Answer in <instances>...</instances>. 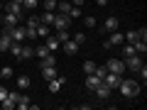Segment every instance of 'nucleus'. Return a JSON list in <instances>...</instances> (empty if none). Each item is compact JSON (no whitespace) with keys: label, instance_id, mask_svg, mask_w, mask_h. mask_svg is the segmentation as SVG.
<instances>
[{"label":"nucleus","instance_id":"2","mask_svg":"<svg viewBox=\"0 0 147 110\" xmlns=\"http://www.w3.org/2000/svg\"><path fill=\"white\" fill-rule=\"evenodd\" d=\"M20 20H22V17L15 15V12H3V15H0V22H5V30L7 32H10L15 25H20Z\"/></svg>","mask_w":147,"mask_h":110},{"label":"nucleus","instance_id":"16","mask_svg":"<svg viewBox=\"0 0 147 110\" xmlns=\"http://www.w3.org/2000/svg\"><path fill=\"white\" fill-rule=\"evenodd\" d=\"M44 44L49 47V52H57V49L61 47V42H59L57 37H52V34H49V37H44Z\"/></svg>","mask_w":147,"mask_h":110},{"label":"nucleus","instance_id":"4","mask_svg":"<svg viewBox=\"0 0 147 110\" xmlns=\"http://www.w3.org/2000/svg\"><path fill=\"white\" fill-rule=\"evenodd\" d=\"M123 39H125V37H123V32H118V30H115V32H110V37L103 42V47H105V49L118 47V44H123Z\"/></svg>","mask_w":147,"mask_h":110},{"label":"nucleus","instance_id":"1","mask_svg":"<svg viewBox=\"0 0 147 110\" xmlns=\"http://www.w3.org/2000/svg\"><path fill=\"white\" fill-rule=\"evenodd\" d=\"M118 91H120V95H125V98H135V95L140 93V83H137V81H120V83H118Z\"/></svg>","mask_w":147,"mask_h":110},{"label":"nucleus","instance_id":"31","mask_svg":"<svg viewBox=\"0 0 147 110\" xmlns=\"http://www.w3.org/2000/svg\"><path fill=\"white\" fill-rule=\"evenodd\" d=\"M37 25H39V17H27V20H25V27H32V30H37Z\"/></svg>","mask_w":147,"mask_h":110},{"label":"nucleus","instance_id":"39","mask_svg":"<svg viewBox=\"0 0 147 110\" xmlns=\"http://www.w3.org/2000/svg\"><path fill=\"white\" fill-rule=\"evenodd\" d=\"M69 3H71V5H79V7L84 5V0H69Z\"/></svg>","mask_w":147,"mask_h":110},{"label":"nucleus","instance_id":"18","mask_svg":"<svg viewBox=\"0 0 147 110\" xmlns=\"http://www.w3.org/2000/svg\"><path fill=\"white\" fill-rule=\"evenodd\" d=\"M49 54H52V52H49V47H47V44H37V47H34V56L44 59V56H49Z\"/></svg>","mask_w":147,"mask_h":110},{"label":"nucleus","instance_id":"3","mask_svg":"<svg viewBox=\"0 0 147 110\" xmlns=\"http://www.w3.org/2000/svg\"><path fill=\"white\" fill-rule=\"evenodd\" d=\"M52 25L57 27V30H69V27H71V17H69V15H61V12H57Z\"/></svg>","mask_w":147,"mask_h":110},{"label":"nucleus","instance_id":"12","mask_svg":"<svg viewBox=\"0 0 147 110\" xmlns=\"http://www.w3.org/2000/svg\"><path fill=\"white\" fill-rule=\"evenodd\" d=\"M10 34H12V42H25V25H15Z\"/></svg>","mask_w":147,"mask_h":110},{"label":"nucleus","instance_id":"14","mask_svg":"<svg viewBox=\"0 0 147 110\" xmlns=\"http://www.w3.org/2000/svg\"><path fill=\"white\" fill-rule=\"evenodd\" d=\"M118 25H120V20H118L115 15H110L108 20L103 22V30H105V32H115V30H118Z\"/></svg>","mask_w":147,"mask_h":110},{"label":"nucleus","instance_id":"17","mask_svg":"<svg viewBox=\"0 0 147 110\" xmlns=\"http://www.w3.org/2000/svg\"><path fill=\"white\" fill-rule=\"evenodd\" d=\"M57 76V66H42V78L44 81H52Z\"/></svg>","mask_w":147,"mask_h":110},{"label":"nucleus","instance_id":"9","mask_svg":"<svg viewBox=\"0 0 147 110\" xmlns=\"http://www.w3.org/2000/svg\"><path fill=\"white\" fill-rule=\"evenodd\" d=\"M47 83H49V91H52V93H59V91H61V86L66 83V78H64V76H59V73H57V76H54L52 81H47Z\"/></svg>","mask_w":147,"mask_h":110},{"label":"nucleus","instance_id":"7","mask_svg":"<svg viewBox=\"0 0 147 110\" xmlns=\"http://www.w3.org/2000/svg\"><path fill=\"white\" fill-rule=\"evenodd\" d=\"M100 83H103V81H100L98 76H96V73H86V76H84V86H86L88 91H96Z\"/></svg>","mask_w":147,"mask_h":110},{"label":"nucleus","instance_id":"25","mask_svg":"<svg viewBox=\"0 0 147 110\" xmlns=\"http://www.w3.org/2000/svg\"><path fill=\"white\" fill-rule=\"evenodd\" d=\"M42 66H57V56H54V52L49 54V56L42 59Z\"/></svg>","mask_w":147,"mask_h":110},{"label":"nucleus","instance_id":"32","mask_svg":"<svg viewBox=\"0 0 147 110\" xmlns=\"http://www.w3.org/2000/svg\"><path fill=\"white\" fill-rule=\"evenodd\" d=\"M96 66H98V64H93V61H84V71H86V73H93Z\"/></svg>","mask_w":147,"mask_h":110},{"label":"nucleus","instance_id":"44","mask_svg":"<svg viewBox=\"0 0 147 110\" xmlns=\"http://www.w3.org/2000/svg\"><path fill=\"white\" fill-rule=\"evenodd\" d=\"M39 3H42V0H39Z\"/></svg>","mask_w":147,"mask_h":110},{"label":"nucleus","instance_id":"10","mask_svg":"<svg viewBox=\"0 0 147 110\" xmlns=\"http://www.w3.org/2000/svg\"><path fill=\"white\" fill-rule=\"evenodd\" d=\"M61 49H64V54L74 56V54L79 52V42H74V39H66V42H61Z\"/></svg>","mask_w":147,"mask_h":110},{"label":"nucleus","instance_id":"19","mask_svg":"<svg viewBox=\"0 0 147 110\" xmlns=\"http://www.w3.org/2000/svg\"><path fill=\"white\" fill-rule=\"evenodd\" d=\"M30 103H32V100L30 98H27V95H17V108H20V110H27V108H30Z\"/></svg>","mask_w":147,"mask_h":110},{"label":"nucleus","instance_id":"5","mask_svg":"<svg viewBox=\"0 0 147 110\" xmlns=\"http://www.w3.org/2000/svg\"><path fill=\"white\" fill-rule=\"evenodd\" d=\"M123 81V76H118V73H113V71H105V76H103V83L108 86L110 91L113 88H118V83Z\"/></svg>","mask_w":147,"mask_h":110},{"label":"nucleus","instance_id":"26","mask_svg":"<svg viewBox=\"0 0 147 110\" xmlns=\"http://www.w3.org/2000/svg\"><path fill=\"white\" fill-rule=\"evenodd\" d=\"M59 39V42H66V39H71V37H69V30H57V34H54Z\"/></svg>","mask_w":147,"mask_h":110},{"label":"nucleus","instance_id":"8","mask_svg":"<svg viewBox=\"0 0 147 110\" xmlns=\"http://www.w3.org/2000/svg\"><path fill=\"white\" fill-rule=\"evenodd\" d=\"M140 66H142V56H140V54H132V56H125V68H130V71H137Z\"/></svg>","mask_w":147,"mask_h":110},{"label":"nucleus","instance_id":"28","mask_svg":"<svg viewBox=\"0 0 147 110\" xmlns=\"http://www.w3.org/2000/svg\"><path fill=\"white\" fill-rule=\"evenodd\" d=\"M0 105H3V108H5V110H12V108H17V103H15V100L10 98V95H7V98L3 100V103H0Z\"/></svg>","mask_w":147,"mask_h":110},{"label":"nucleus","instance_id":"22","mask_svg":"<svg viewBox=\"0 0 147 110\" xmlns=\"http://www.w3.org/2000/svg\"><path fill=\"white\" fill-rule=\"evenodd\" d=\"M54 15H57V12H47V10H44V15L39 17V22H42V25H52V22H54Z\"/></svg>","mask_w":147,"mask_h":110},{"label":"nucleus","instance_id":"38","mask_svg":"<svg viewBox=\"0 0 147 110\" xmlns=\"http://www.w3.org/2000/svg\"><path fill=\"white\" fill-rule=\"evenodd\" d=\"M74 42H79V44H84V42H86V37H84V34H76V37H74Z\"/></svg>","mask_w":147,"mask_h":110},{"label":"nucleus","instance_id":"36","mask_svg":"<svg viewBox=\"0 0 147 110\" xmlns=\"http://www.w3.org/2000/svg\"><path fill=\"white\" fill-rule=\"evenodd\" d=\"M84 25H86V27H96L98 22H96V17H91V15H88V17L84 20Z\"/></svg>","mask_w":147,"mask_h":110},{"label":"nucleus","instance_id":"33","mask_svg":"<svg viewBox=\"0 0 147 110\" xmlns=\"http://www.w3.org/2000/svg\"><path fill=\"white\" fill-rule=\"evenodd\" d=\"M132 54H137L135 47H132V44H125V49H123V56H132Z\"/></svg>","mask_w":147,"mask_h":110},{"label":"nucleus","instance_id":"43","mask_svg":"<svg viewBox=\"0 0 147 110\" xmlns=\"http://www.w3.org/2000/svg\"><path fill=\"white\" fill-rule=\"evenodd\" d=\"M0 81H3V76H0Z\"/></svg>","mask_w":147,"mask_h":110},{"label":"nucleus","instance_id":"42","mask_svg":"<svg viewBox=\"0 0 147 110\" xmlns=\"http://www.w3.org/2000/svg\"><path fill=\"white\" fill-rule=\"evenodd\" d=\"M15 3H22V0H15Z\"/></svg>","mask_w":147,"mask_h":110},{"label":"nucleus","instance_id":"34","mask_svg":"<svg viewBox=\"0 0 147 110\" xmlns=\"http://www.w3.org/2000/svg\"><path fill=\"white\" fill-rule=\"evenodd\" d=\"M105 71H108V68H105V64H103V66H96V71H93V73H96V76H98L100 81H103V76H105Z\"/></svg>","mask_w":147,"mask_h":110},{"label":"nucleus","instance_id":"41","mask_svg":"<svg viewBox=\"0 0 147 110\" xmlns=\"http://www.w3.org/2000/svg\"><path fill=\"white\" fill-rule=\"evenodd\" d=\"M0 15H3V3H0Z\"/></svg>","mask_w":147,"mask_h":110},{"label":"nucleus","instance_id":"6","mask_svg":"<svg viewBox=\"0 0 147 110\" xmlns=\"http://www.w3.org/2000/svg\"><path fill=\"white\" fill-rule=\"evenodd\" d=\"M105 68L113 73H118V76H123V71H125V61L123 59H110L108 64H105Z\"/></svg>","mask_w":147,"mask_h":110},{"label":"nucleus","instance_id":"37","mask_svg":"<svg viewBox=\"0 0 147 110\" xmlns=\"http://www.w3.org/2000/svg\"><path fill=\"white\" fill-rule=\"evenodd\" d=\"M7 93H10V91H7V88H5V86H0V103H3V100H5V98H7Z\"/></svg>","mask_w":147,"mask_h":110},{"label":"nucleus","instance_id":"21","mask_svg":"<svg viewBox=\"0 0 147 110\" xmlns=\"http://www.w3.org/2000/svg\"><path fill=\"white\" fill-rule=\"evenodd\" d=\"M32 56H34V47H27V44H25L22 52H20V59H32Z\"/></svg>","mask_w":147,"mask_h":110},{"label":"nucleus","instance_id":"40","mask_svg":"<svg viewBox=\"0 0 147 110\" xmlns=\"http://www.w3.org/2000/svg\"><path fill=\"white\" fill-rule=\"evenodd\" d=\"M96 3H98L100 7H103V5H108V0H96Z\"/></svg>","mask_w":147,"mask_h":110},{"label":"nucleus","instance_id":"23","mask_svg":"<svg viewBox=\"0 0 147 110\" xmlns=\"http://www.w3.org/2000/svg\"><path fill=\"white\" fill-rule=\"evenodd\" d=\"M132 47H135V52H137V54H145V52H147V42H142V39L132 42Z\"/></svg>","mask_w":147,"mask_h":110},{"label":"nucleus","instance_id":"35","mask_svg":"<svg viewBox=\"0 0 147 110\" xmlns=\"http://www.w3.org/2000/svg\"><path fill=\"white\" fill-rule=\"evenodd\" d=\"M22 5L32 10V7H37V5H39V0H22Z\"/></svg>","mask_w":147,"mask_h":110},{"label":"nucleus","instance_id":"24","mask_svg":"<svg viewBox=\"0 0 147 110\" xmlns=\"http://www.w3.org/2000/svg\"><path fill=\"white\" fill-rule=\"evenodd\" d=\"M37 37H49V25H37Z\"/></svg>","mask_w":147,"mask_h":110},{"label":"nucleus","instance_id":"29","mask_svg":"<svg viewBox=\"0 0 147 110\" xmlns=\"http://www.w3.org/2000/svg\"><path fill=\"white\" fill-rule=\"evenodd\" d=\"M42 3H44V10H47V12L57 10V0H42Z\"/></svg>","mask_w":147,"mask_h":110},{"label":"nucleus","instance_id":"13","mask_svg":"<svg viewBox=\"0 0 147 110\" xmlns=\"http://www.w3.org/2000/svg\"><path fill=\"white\" fill-rule=\"evenodd\" d=\"M10 44H12V34L5 30L3 34H0V52H7V49H10Z\"/></svg>","mask_w":147,"mask_h":110},{"label":"nucleus","instance_id":"20","mask_svg":"<svg viewBox=\"0 0 147 110\" xmlns=\"http://www.w3.org/2000/svg\"><path fill=\"white\" fill-rule=\"evenodd\" d=\"M30 83H32V81H30V76H17V88H20V91L30 88Z\"/></svg>","mask_w":147,"mask_h":110},{"label":"nucleus","instance_id":"27","mask_svg":"<svg viewBox=\"0 0 147 110\" xmlns=\"http://www.w3.org/2000/svg\"><path fill=\"white\" fill-rule=\"evenodd\" d=\"M123 37H125V42H137V39H140V37H137V30H130V32H127V34H123Z\"/></svg>","mask_w":147,"mask_h":110},{"label":"nucleus","instance_id":"11","mask_svg":"<svg viewBox=\"0 0 147 110\" xmlns=\"http://www.w3.org/2000/svg\"><path fill=\"white\" fill-rule=\"evenodd\" d=\"M3 12H15V15L22 17V3H15V0H7L5 7H3Z\"/></svg>","mask_w":147,"mask_h":110},{"label":"nucleus","instance_id":"30","mask_svg":"<svg viewBox=\"0 0 147 110\" xmlns=\"http://www.w3.org/2000/svg\"><path fill=\"white\" fill-rule=\"evenodd\" d=\"M0 76H3V81L12 78V68H10V66H3V68H0Z\"/></svg>","mask_w":147,"mask_h":110},{"label":"nucleus","instance_id":"15","mask_svg":"<svg viewBox=\"0 0 147 110\" xmlns=\"http://www.w3.org/2000/svg\"><path fill=\"white\" fill-rule=\"evenodd\" d=\"M93 93H96V95H98V98H100V100H108V98H110V88H108V86H105V83H100V86H98V88H96V91H93Z\"/></svg>","mask_w":147,"mask_h":110}]
</instances>
